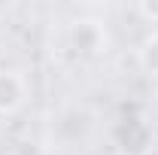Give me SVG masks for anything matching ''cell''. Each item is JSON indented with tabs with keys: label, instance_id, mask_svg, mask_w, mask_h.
<instances>
[{
	"label": "cell",
	"instance_id": "cell-2",
	"mask_svg": "<svg viewBox=\"0 0 158 155\" xmlns=\"http://www.w3.org/2000/svg\"><path fill=\"white\" fill-rule=\"evenodd\" d=\"M27 97V82L15 70H0V113H15Z\"/></svg>",
	"mask_w": 158,
	"mask_h": 155
},
{
	"label": "cell",
	"instance_id": "cell-4",
	"mask_svg": "<svg viewBox=\"0 0 158 155\" xmlns=\"http://www.w3.org/2000/svg\"><path fill=\"white\" fill-rule=\"evenodd\" d=\"M137 12L143 15V19H149L152 24H158V3H155V0H152V3H140Z\"/></svg>",
	"mask_w": 158,
	"mask_h": 155
},
{
	"label": "cell",
	"instance_id": "cell-3",
	"mask_svg": "<svg viewBox=\"0 0 158 155\" xmlns=\"http://www.w3.org/2000/svg\"><path fill=\"white\" fill-rule=\"evenodd\" d=\"M137 61H140V67L146 73L158 76V34L143 40V46H140V52H137Z\"/></svg>",
	"mask_w": 158,
	"mask_h": 155
},
{
	"label": "cell",
	"instance_id": "cell-1",
	"mask_svg": "<svg viewBox=\"0 0 158 155\" xmlns=\"http://www.w3.org/2000/svg\"><path fill=\"white\" fill-rule=\"evenodd\" d=\"M70 43L79 55H100L106 49V34L98 21H76L70 27Z\"/></svg>",
	"mask_w": 158,
	"mask_h": 155
}]
</instances>
